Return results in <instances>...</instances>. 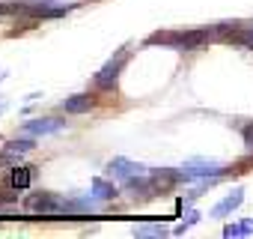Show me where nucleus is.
Masks as SVG:
<instances>
[{
    "label": "nucleus",
    "instance_id": "f257e3e1",
    "mask_svg": "<svg viewBox=\"0 0 253 239\" xmlns=\"http://www.w3.org/2000/svg\"><path fill=\"white\" fill-rule=\"evenodd\" d=\"M214 36H217V27L214 30H209V27L206 30H170V33H152L146 42L149 45H170L176 51H194Z\"/></svg>",
    "mask_w": 253,
    "mask_h": 239
},
{
    "label": "nucleus",
    "instance_id": "f03ea898",
    "mask_svg": "<svg viewBox=\"0 0 253 239\" xmlns=\"http://www.w3.org/2000/svg\"><path fill=\"white\" fill-rule=\"evenodd\" d=\"M179 171L185 174V179H217L226 174V168L214 159H188Z\"/></svg>",
    "mask_w": 253,
    "mask_h": 239
},
{
    "label": "nucleus",
    "instance_id": "7ed1b4c3",
    "mask_svg": "<svg viewBox=\"0 0 253 239\" xmlns=\"http://www.w3.org/2000/svg\"><path fill=\"white\" fill-rule=\"evenodd\" d=\"M128 45H125V48H119L116 51V57H110L98 72H95V87H101V90H107V87H113L116 84V78H119V72H122V66L125 63H128Z\"/></svg>",
    "mask_w": 253,
    "mask_h": 239
},
{
    "label": "nucleus",
    "instance_id": "20e7f679",
    "mask_svg": "<svg viewBox=\"0 0 253 239\" xmlns=\"http://www.w3.org/2000/svg\"><path fill=\"white\" fill-rule=\"evenodd\" d=\"M107 171H110V174H113L116 179H122V182H128V179H134V177H143V174H146V168H143L140 162H131V159H122V156L110 159Z\"/></svg>",
    "mask_w": 253,
    "mask_h": 239
},
{
    "label": "nucleus",
    "instance_id": "39448f33",
    "mask_svg": "<svg viewBox=\"0 0 253 239\" xmlns=\"http://www.w3.org/2000/svg\"><path fill=\"white\" fill-rule=\"evenodd\" d=\"M66 129V123L60 117H36V120H30V123H24L21 126V132L24 135H54V132H63Z\"/></svg>",
    "mask_w": 253,
    "mask_h": 239
},
{
    "label": "nucleus",
    "instance_id": "423d86ee",
    "mask_svg": "<svg viewBox=\"0 0 253 239\" xmlns=\"http://www.w3.org/2000/svg\"><path fill=\"white\" fill-rule=\"evenodd\" d=\"M149 179H152V188H155V194H158V191H167V188H173L176 182H182L185 174H182V171H173V168H161V171H152Z\"/></svg>",
    "mask_w": 253,
    "mask_h": 239
},
{
    "label": "nucleus",
    "instance_id": "0eeeda50",
    "mask_svg": "<svg viewBox=\"0 0 253 239\" xmlns=\"http://www.w3.org/2000/svg\"><path fill=\"white\" fill-rule=\"evenodd\" d=\"M27 209L42 212V215H57V212H63V200H57L54 194H36L27 200Z\"/></svg>",
    "mask_w": 253,
    "mask_h": 239
},
{
    "label": "nucleus",
    "instance_id": "6e6552de",
    "mask_svg": "<svg viewBox=\"0 0 253 239\" xmlns=\"http://www.w3.org/2000/svg\"><path fill=\"white\" fill-rule=\"evenodd\" d=\"M95 102H92V96L89 93H75V96H69V99H63V111L66 114H86L89 108H92Z\"/></svg>",
    "mask_w": 253,
    "mask_h": 239
},
{
    "label": "nucleus",
    "instance_id": "1a4fd4ad",
    "mask_svg": "<svg viewBox=\"0 0 253 239\" xmlns=\"http://www.w3.org/2000/svg\"><path fill=\"white\" fill-rule=\"evenodd\" d=\"M241 200H244V188H235V191H232V194H226L220 203H214L211 215H214V218H223V215H229L232 209H238V206H241Z\"/></svg>",
    "mask_w": 253,
    "mask_h": 239
},
{
    "label": "nucleus",
    "instance_id": "9d476101",
    "mask_svg": "<svg viewBox=\"0 0 253 239\" xmlns=\"http://www.w3.org/2000/svg\"><path fill=\"white\" fill-rule=\"evenodd\" d=\"M30 179H33V168H27V165H15V168L9 171V182H12V188H27Z\"/></svg>",
    "mask_w": 253,
    "mask_h": 239
},
{
    "label": "nucleus",
    "instance_id": "9b49d317",
    "mask_svg": "<svg viewBox=\"0 0 253 239\" xmlns=\"http://www.w3.org/2000/svg\"><path fill=\"white\" fill-rule=\"evenodd\" d=\"M92 194L98 197V200H110V197H116V188H113V182H107V179H92Z\"/></svg>",
    "mask_w": 253,
    "mask_h": 239
},
{
    "label": "nucleus",
    "instance_id": "f8f14e48",
    "mask_svg": "<svg viewBox=\"0 0 253 239\" xmlns=\"http://www.w3.org/2000/svg\"><path fill=\"white\" fill-rule=\"evenodd\" d=\"M250 233H253V218L238 221V224H226V227H223V236H250Z\"/></svg>",
    "mask_w": 253,
    "mask_h": 239
},
{
    "label": "nucleus",
    "instance_id": "ddd939ff",
    "mask_svg": "<svg viewBox=\"0 0 253 239\" xmlns=\"http://www.w3.org/2000/svg\"><path fill=\"white\" fill-rule=\"evenodd\" d=\"M27 150H33V141H9L6 147H3V156L6 159H12V156H21V153H27Z\"/></svg>",
    "mask_w": 253,
    "mask_h": 239
},
{
    "label": "nucleus",
    "instance_id": "4468645a",
    "mask_svg": "<svg viewBox=\"0 0 253 239\" xmlns=\"http://www.w3.org/2000/svg\"><path fill=\"white\" fill-rule=\"evenodd\" d=\"M229 39L253 51V27H238V30H232V33H229Z\"/></svg>",
    "mask_w": 253,
    "mask_h": 239
},
{
    "label": "nucleus",
    "instance_id": "2eb2a0df",
    "mask_svg": "<svg viewBox=\"0 0 253 239\" xmlns=\"http://www.w3.org/2000/svg\"><path fill=\"white\" fill-rule=\"evenodd\" d=\"M95 203L92 200H66L63 203V212H92Z\"/></svg>",
    "mask_w": 253,
    "mask_h": 239
},
{
    "label": "nucleus",
    "instance_id": "dca6fc26",
    "mask_svg": "<svg viewBox=\"0 0 253 239\" xmlns=\"http://www.w3.org/2000/svg\"><path fill=\"white\" fill-rule=\"evenodd\" d=\"M167 227L164 224H152V227H137V236H164Z\"/></svg>",
    "mask_w": 253,
    "mask_h": 239
},
{
    "label": "nucleus",
    "instance_id": "f3484780",
    "mask_svg": "<svg viewBox=\"0 0 253 239\" xmlns=\"http://www.w3.org/2000/svg\"><path fill=\"white\" fill-rule=\"evenodd\" d=\"M197 221H200V212H194V209H191V212L185 215V221H182V224L176 227V233H185V230H188L191 224H197Z\"/></svg>",
    "mask_w": 253,
    "mask_h": 239
},
{
    "label": "nucleus",
    "instance_id": "a211bd4d",
    "mask_svg": "<svg viewBox=\"0 0 253 239\" xmlns=\"http://www.w3.org/2000/svg\"><path fill=\"white\" fill-rule=\"evenodd\" d=\"M244 147L253 153V126H247V129H244Z\"/></svg>",
    "mask_w": 253,
    "mask_h": 239
},
{
    "label": "nucleus",
    "instance_id": "6ab92c4d",
    "mask_svg": "<svg viewBox=\"0 0 253 239\" xmlns=\"http://www.w3.org/2000/svg\"><path fill=\"white\" fill-rule=\"evenodd\" d=\"M3 111H6V102H3V99H0V114H3Z\"/></svg>",
    "mask_w": 253,
    "mask_h": 239
}]
</instances>
